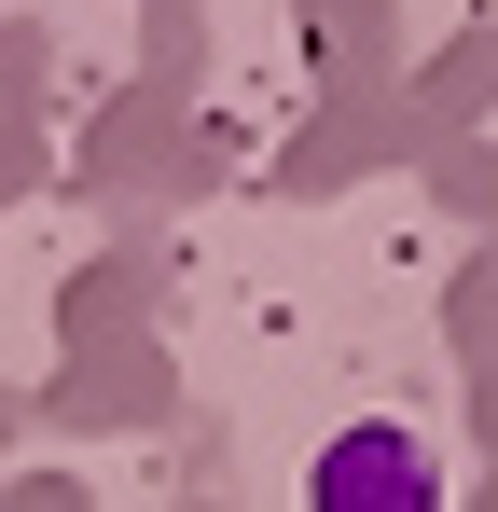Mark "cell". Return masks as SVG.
Masks as SVG:
<instances>
[{
  "mask_svg": "<svg viewBox=\"0 0 498 512\" xmlns=\"http://www.w3.org/2000/svg\"><path fill=\"white\" fill-rule=\"evenodd\" d=\"M319 499H360V512H402V499H429V457H415L402 429H360V443H332V457H319Z\"/></svg>",
  "mask_w": 498,
  "mask_h": 512,
  "instance_id": "1",
  "label": "cell"
}]
</instances>
